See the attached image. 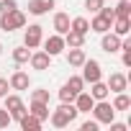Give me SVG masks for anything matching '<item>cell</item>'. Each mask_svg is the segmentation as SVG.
<instances>
[{
  "instance_id": "obj_20",
  "label": "cell",
  "mask_w": 131,
  "mask_h": 131,
  "mask_svg": "<svg viewBox=\"0 0 131 131\" xmlns=\"http://www.w3.org/2000/svg\"><path fill=\"white\" fill-rule=\"evenodd\" d=\"M70 28L77 31V34H82V36H88V34H90V21H88L85 16H77V18L70 21Z\"/></svg>"
},
{
  "instance_id": "obj_10",
  "label": "cell",
  "mask_w": 131,
  "mask_h": 131,
  "mask_svg": "<svg viewBox=\"0 0 131 131\" xmlns=\"http://www.w3.org/2000/svg\"><path fill=\"white\" fill-rule=\"evenodd\" d=\"M8 85H10V90H28V88H31V80H28V75H26L23 70H16V72L10 75Z\"/></svg>"
},
{
  "instance_id": "obj_27",
  "label": "cell",
  "mask_w": 131,
  "mask_h": 131,
  "mask_svg": "<svg viewBox=\"0 0 131 131\" xmlns=\"http://www.w3.org/2000/svg\"><path fill=\"white\" fill-rule=\"evenodd\" d=\"M75 95H77V93H72L67 85H62V90H59V100H62V103H75Z\"/></svg>"
},
{
  "instance_id": "obj_12",
  "label": "cell",
  "mask_w": 131,
  "mask_h": 131,
  "mask_svg": "<svg viewBox=\"0 0 131 131\" xmlns=\"http://www.w3.org/2000/svg\"><path fill=\"white\" fill-rule=\"evenodd\" d=\"M54 5H57V0H31L28 3V13L31 16H46Z\"/></svg>"
},
{
  "instance_id": "obj_4",
  "label": "cell",
  "mask_w": 131,
  "mask_h": 131,
  "mask_svg": "<svg viewBox=\"0 0 131 131\" xmlns=\"http://www.w3.org/2000/svg\"><path fill=\"white\" fill-rule=\"evenodd\" d=\"M41 41H44V26L31 23V26L23 31V46H28V49H39Z\"/></svg>"
},
{
  "instance_id": "obj_28",
  "label": "cell",
  "mask_w": 131,
  "mask_h": 131,
  "mask_svg": "<svg viewBox=\"0 0 131 131\" xmlns=\"http://www.w3.org/2000/svg\"><path fill=\"white\" fill-rule=\"evenodd\" d=\"M31 100H41V103H49V90L39 88V90H31Z\"/></svg>"
},
{
  "instance_id": "obj_36",
  "label": "cell",
  "mask_w": 131,
  "mask_h": 131,
  "mask_svg": "<svg viewBox=\"0 0 131 131\" xmlns=\"http://www.w3.org/2000/svg\"><path fill=\"white\" fill-rule=\"evenodd\" d=\"M0 54H3V44H0Z\"/></svg>"
},
{
  "instance_id": "obj_17",
  "label": "cell",
  "mask_w": 131,
  "mask_h": 131,
  "mask_svg": "<svg viewBox=\"0 0 131 131\" xmlns=\"http://www.w3.org/2000/svg\"><path fill=\"white\" fill-rule=\"evenodd\" d=\"M111 31L116 34V36H128V31H131V18H116L113 23H111Z\"/></svg>"
},
{
  "instance_id": "obj_16",
  "label": "cell",
  "mask_w": 131,
  "mask_h": 131,
  "mask_svg": "<svg viewBox=\"0 0 131 131\" xmlns=\"http://www.w3.org/2000/svg\"><path fill=\"white\" fill-rule=\"evenodd\" d=\"M85 59H88V54H85L82 46H75V49L67 51V62H70V67H82V62H85Z\"/></svg>"
},
{
  "instance_id": "obj_6",
  "label": "cell",
  "mask_w": 131,
  "mask_h": 131,
  "mask_svg": "<svg viewBox=\"0 0 131 131\" xmlns=\"http://www.w3.org/2000/svg\"><path fill=\"white\" fill-rule=\"evenodd\" d=\"M41 44H44V51H46L49 57H59L64 49H67V46H64V36H62V34H51V36L44 39Z\"/></svg>"
},
{
  "instance_id": "obj_30",
  "label": "cell",
  "mask_w": 131,
  "mask_h": 131,
  "mask_svg": "<svg viewBox=\"0 0 131 131\" xmlns=\"http://www.w3.org/2000/svg\"><path fill=\"white\" fill-rule=\"evenodd\" d=\"M98 13H100V16H103V18H105L108 23H113V21H116V10H113V8H105V5H103V8L98 10Z\"/></svg>"
},
{
  "instance_id": "obj_35",
  "label": "cell",
  "mask_w": 131,
  "mask_h": 131,
  "mask_svg": "<svg viewBox=\"0 0 131 131\" xmlns=\"http://www.w3.org/2000/svg\"><path fill=\"white\" fill-rule=\"evenodd\" d=\"M108 126H111V131H126V123H116V121H111Z\"/></svg>"
},
{
  "instance_id": "obj_34",
  "label": "cell",
  "mask_w": 131,
  "mask_h": 131,
  "mask_svg": "<svg viewBox=\"0 0 131 131\" xmlns=\"http://www.w3.org/2000/svg\"><path fill=\"white\" fill-rule=\"evenodd\" d=\"M8 90H10L8 80H5V77H0V98H5V95H8Z\"/></svg>"
},
{
  "instance_id": "obj_23",
  "label": "cell",
  "mask_w": 131,
  "mask_h": 131,
  "mask_svg": "<svg viewBox=\"0 0 131 131\" xmlns=\"http://www.w3.org/2000/svg\"><path fill=\"white\" fill-rule=\"evenodd\" d=\"M111 105H113L116 113H118V111H128V108H131V98H128L126 93H116V98H113Z\"/></svg>"
},
{
  "instance_id": "obj_8",
  "label": "cell",
  "mask_w": 131,
  "mask_h": 131,
  "mask_svg": "<svg viewBox=\"0 0 131 131\" xmlns=\"http://www.w3.org/2000/svg\"><path fill=\"white\" fill-rule=\"evenodd\" d=\"M103 39H100V49L103 51H108V54H116V51H121V36H116L113 31H105V34H100Z\"/></svg>"
},
{
  "instance_id": "obj_5",
  "label": "cell",
  "mask_w": 131,
  "mask_h": 131,
  "mask_svg": "<svg viewBox=\"0 0 131 131\" xmlns=\"http://www.w3.org/2000/svg\"><path fill=\"white\" fill-rule=\"evenodd\" d=\"M82 80H85V82H98V80H103V70H100V62H98V59H85V62H82Z\"/></svg>"
},
{
  "instance_id": "obj_31",
  "label": "cell",
  "mask_w": 131,
  "mask_h": 131,
  "mask_svg": "<svg viewBox=\"0 0 131 131\" xmlns=\"http://www.w3.org/2000/svg\"><path fill=\"white\" fill-rule=\"evenodd\" d=\"M10 121H13V118H10V113H8L5 108H0V128H8V126H10Z\"/></svg>"
},
{
  "instance_id": "obj_13",
  "label": "cell",
  "mask_w": 131,
  "mask_h": 131,
  "mask_svg": "<svg viewBox=\"0 0 131 131\" xmlns=\"http://www.w3.org/2000/svg\"><path fill=\"white\" fill-rule=\"evenodd\" d=\"M28 62H31V67H34V70L44 72V70H49V64H51V57H49L46 51H31Z\"/></svg>"
},
{
  "instance_id": "obj_25",
  "label": "cell",
  "mask_w": 131,
  "mask_h": 131,
  "mask_svg": "<svg viewBox=\"0 0 131 131\" xmlns=\"http://www.w3.org/2000/svg\"><path fill=\"white\" fill-rule=\"evenodd\" d=\"M113 10H116V18H131V0H118Z\"/></svg>"
},
{
  "instance_id": "obj_26",
  "label": "cell",
  "mask_w": 131,
  "mask_h": 131,
  "mask_svg": "<svg viewBox=\"0 0 131 131\" xmlns=\"http://www.w3.org/2000/svg\"><path fill=\"white\" fill-rule=\"evenodd\" d=\"M64 85H67L72 93H82V90H85V80H82V75H72Z\"/></svg>"
},
{
  "instance_id": "obj_15",
  "label": "cell",
  "mask_w": 131,
  "mask_h": 131,
  "mask_svg": "<svg viewBox=\"0 0 131 131\" xmlns=\"http://www.w3.org/2000/svg\"><path fill=\"white\" fill-rule=\"evenodd\" d=\"M51 26H54V34H62V36H64V34L70 31V16H67V13H62V10H59V13H54Z\"/></svg>"
},
{
  "instance_id": "obj_29",
  "label": "cell",
  "mask_w": 131,
  "mask_h": 131,
  "mask_svg": "<svg viewBox=\"0 0 131 131\" xmlns=\"http://www.w3.org/2000/svg\"><path fill=\"white\" fill-rule=\"evenodd\" d=\"M103 5H105V0H85V8H88L90 13H98Z\"/></svg>"
},
{
  "instance_id": "obj_32",
  "label": "cell",
  "mask_w": 131,
  "mask_h": 131,
  "mask_svg": "<svg viewBox=\"0 0 131 131\" xmlns=\"http://www.w3.org/2000/svg\"><path fill=\"white\" fill-rule=\"evenodd\" d=\"M13 8H18L16 0H0V13H8V10H13Z\"/></svg>"
},
{
  "instance_id": "obj_11",
  "label": "cell",
  "mask_w": 131,
  "mask_h": 131,
  "mask_svg": "<svg viewBox=\"0 0 131 131\" xmlns=\"http://www.w3.org/2000/svg\"><path fill=\"white\" fill-rule=\"evenodd\" d=\"M93 105H95V98L90 95V93H77L75 95V108H77V113H90L93 111Z\"/></svg>"
},
{
  "instance_id": "obj_3",
  "label": "cell",
  "mask_w": 131,
  "mask_h": 131,
  "mask_svg": "<svg viewBox=\"0 0 131 131\" xmlns=\"http://www.w3.org/2000/svg\"><path fill=\"white\" fill-rule=\"evenodd\" d=\"M93 118L98 121V123H111V121H116V111H113V105L108 103V98L105 100H95V105H93Z\"/></svg>"
},
{
  "instance_id": "obj_18",
  "label": "cell",
  "mask_w": 131,
  "mask_h": 131,
  "mask_svg": "<svg viewBox=\"0 0 131 131\" xmlns=\"http://www.w3.org/2000/svg\"><path fill=\"white\" fill-rule=\"evenodd\" d=\"M28 113H34L36 118L46 121V118H49V103H41V100H31V103H28Z\"/></svg>"
},
{
  "instance_id": "obj_33",
  "label": "cell",
  "mask_w": 131,
  "mask_h": 131,
  "mask_svg": "<svg viewBox=\"0 0 131 131\" xmlns=\"http://www.w3.org/2000/svg\"><path fill=\"white\" fill-rule=\"evenodd\" d=\"M98 126H100V123H98V121L93 118V121H85V123H82L80 128H82V131H98Z\"/></svg>"
},
{
  "instance_id": "obj_14",
  "label": "cell",
  "mask_w": 131,
  "mask_h": 131,
  "mask_svg": "<svg viewBox=\"0 0 131 131\" xmlns=\"http://www.w3.org/2000/svg\"><path fill=\"white\" fill-rule=\"evenodd\" d=\"M18 123H21V128H23V131H39L44 121H41V118H36L34 113H28V111H26V113L18 118Z\"/></svg>"
},
{
  "instance_id": "obj_2",
  "label": "cell",
  "mask_w": 131,
  "mask_h": 131,
  "mask_svg": "<svg viewBox=\"0 0 131 131\" xmlns=\"http://www.w3.org/2000/svg\"><path fill=\"white\" fill-rule=\"evenodd\" d=\"M23 26H26V13H23V10L13 8V10H8V13H0V31L10 34V31L23 28Z\"/></svg>"
},
{
  "instance_id": "obj_21",
  "label": "cell",
  "mask_w": 131,
  "mask_h": 131,
  "mask_svg": "<svg viewBox=\"0 0 131 131\" xmlns=\"http://www.w3.org/2000/svg\"><path fill=\"white\" fill-rule=\"evenodd\" d=\"M64 46H70V49H75V46H85V36L70 28L67 34H64Z\"/></svg>"
},
{
  "instance_id": "obj_22",
  "label": "cell",
  "mask_w": 131,
  "mask_h": 131,
  "mask_svg": "<svg viewBox=\"0 0 131 131\" xmlns=\"http://www.w3.org/2000/svg\"><path fill=\"white\" fill-rule=\"evenodd\" d=\"M90 31H95V34H105V31H111V23H108L100 13H95V18L90 21Z\"/></svg>"
},
{
  "instance_id": "obj_9",
  "label": "cell",
  "mask_w": 131,
  "mask_h": 131,
  "mask_svg": "<svg viewBox=\"0 0 131 131\" xmlns=\"http://www.w3.org/2000/svg\"><path fill=\"white\" fill-rule=\"evenodd\" d=\"M108 90L116 95V93H126L128 90V77L123 75V72H111V77H108Z\"/></svg>"
},
{
  "instance_id": "obj_1",
  "label": "cell",
  "mask_w": 131,
  "mask_h": 131,
  "mask_svg": "<svg viewBox=\"0 0 131 131\" xmlns=\"http://www.w3.org/2000/svg\"><path fill=\"white\" fill-rule=\"evenodd\" d=\"M77 116H80V113H77L75 103H62L57 111H51V113H49V121H51V126H54V128H67Z\"/></svg>"
},
{
  "instance_id": "obj_19",
  "label": "cell",
  "mask_w": 131,
  "mask_h": 131,
  "mask_svg": "<svg viewBox=\"0 0 131 131\" xmlns=\"http://www.w3.org/2000/svg\"><path fill=\"white\" fill-rule=\"evenodd\" d=\"M90 95H93L95 100H105V98L111 95V90H108V85H105L103 80H98V82H90Z\"/></svg>"
},
{
  "instance_id": "obj_7",
  "label": "cell",
  "mask_w": 131,
  "mask_h": 131,
  "mask_svg": "<svg viewBox=\"0 0 131 131\" xmlns=\"http://www.w3.org/2000/svg\"><path fill=\"white\" fill-rule=\"evenodd\" d=\"M3 108H5V111L10 113V118H16V121H18V118H21V116L28 111L18 95H5V105H3Z\"/></svg>"
},
{
  "instance_id": "obj_24",
  "label": "cell",
  "mask_w": 131,
  "mask_h": 131,
  "mask_svg": "<svg viewBox=\"0 0 131 131\" xmlns=\"http://www.w3.org/2000/svg\"><path fill=\"white\" fill-rule=\"evenodd\" d=\"M28 57H31V49H28V46H16V49H13V62H16V64H26Z\"/></svg>"
}]
</instances>
